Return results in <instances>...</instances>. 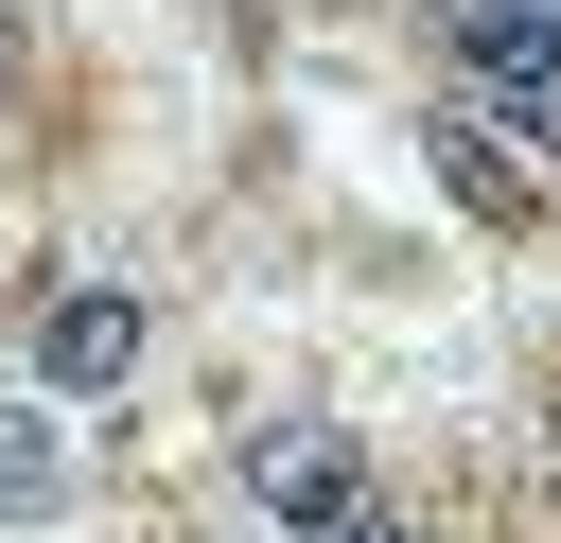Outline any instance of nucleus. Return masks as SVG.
<instances>
[{
    "instance_id": "2",
    "label": "nucleus",
    "mask_w": 561,
    "mask_h": 543,
    "mask_svg": "<svg viewBox=\"0 0 561 543\" xmlns=\"http://www.w3.org/2000/svg\"><path fill=\"white\" fill-rule=\"evenodd\" d=\"M456 70H473L491 123L561 140V18H543V0H473V18H456Z\"/></svg>"
},
{
    "instance_id": "6",
    "label": "nucleus",
    "mask_w": 561,
    "mask_h": 543,
    "mask_svg": "<svg viewBox=\"0 0 561 543\" xmlns=\"http://www.w3.org/2000/svg\"><path fill=\"white\" fill-rule=\"evenodd\" d=\"M333 543H421V525H403V508H386V490H368V508H351V525H333Z\"/></svg>"
},
{
    "instance_id": "5",
    "label": "nucleus",
    "mask_w": 561,
    "mask_h": 543,
    "mask_svg": "<svg viewBox=\"0 0 561 543\" xmlns=\"http://www.w3.org/2000/svg\"><path fill=\"white\" fill-rule=\"evenodd\" d=\"M53 490H70V438H53L35 403H0V525H35Z\"/></svg>"
},
{
    "instance_id": "4",
    "label": "nucleus",
    "mask_w": 561,
    "mask_h": 543,
    "mask_svg": "<svg viewBox=\"0 0 561 543\" xmlns=\"http://www.w3.org/2000/svg\"><path fill=\"white\" fill-rule=\"evenodd\" d=\"M421 140H438V175H456V193H473V210H491V228H508V210H526V158H508V140H491V123H473V105H438V123H421Z\"/></svg>"
},
{
    "instance_id": "3",
    "label": "nucleus",
    "mask_w": 561,
    "mask_h": 543,
    "mask_svg": "<svg viewBox=\"0 0 561 543\" xmlns=\"http://www.w3.org/2000/svg\"><path fill=\"white\" fill-rule=\"evenodd\" d=\"M123 368H140V298H53V315H35V385L105 403Z\"/></svg>"
},
{
    "instance_id": "7",
    "label": "nucleus",
    "mask_w": 561,
    "mask_h": 543,
    "mask_svg": "<svg viewBox=\"0 0 561 543\" xmlns=\"http://www.w3.org/2000/svg\"><path fill=\"white\" fill-rule=\"evenodd\" d=\"M543 18H561V0H543Z\"/></svg>"
},
{
    "instance_id": "1",
    "label": "nucleus",
    "mask_w": 561,
    "mask_h": 543,
    "mask_svg": "<svg viewBox=\"0 0 561 543\" xmlns=\"http://www.w3.org/2000/svg\"><path fill=\"white\" fill-rule=\"evenodd\" d=\"M228 490H245V525H263V543H333V525L368 508V455H351L333 420H263Z\"/></svg>"
}]
</instances>
